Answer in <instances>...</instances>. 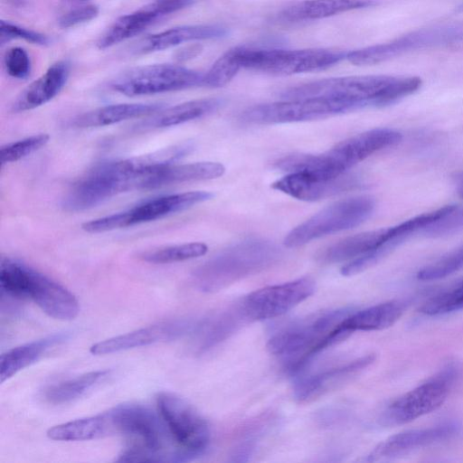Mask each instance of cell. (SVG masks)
Listing matches in <instances>:
<instances>
[{"label":"cell","mask_w":463,"mask_h":463,"mask_svg":"<svg viewBox=\"0 0 463 463\" xmlns=\"http://www.w3.org/2000/svg\"><path fill=\"white\" fill-rule=\"evenodd\" d=\"M109 374V370H97L57 383L46 390L45 399L56 405L71 402L105 380Z\"/></svg>","instance_id":"cell-32"},{"label":"cell","mask_w":463,"mask_h":463,"mask_svg":"<svg viewBox=\"0 0 463 463\" xmlns=\"http://www.w3.org/2000/svg\"><path fill=\"white\" fill-rule=\"evenodd\" d=\"M346 53L327 49H269L241 46V67L275 75H290L327 69Z\"/></svg>","instance_id":"cell-7"},{"label":"cell","mask_w":463,"mask_h":463,"mask_svg":"<svg viewBox=\"0 0 463 463\" xmlns=\"http://www.w3.org/2000/svg\"><path fill=\"white\" fill-rule=\"evenodd\" d=\"M242 319H247L241 306L236 310H228L216 316L197 320L194 336V347L197 353H203L236 330Z\"/></svg>","instance_id":"cell-28"},{"label":"cell","mask_w":463,"mask_h":463,"mask_svg":"<svg viewBox=\"0 0 463 463\" xmlns=\"http://www.w3.org/2000/svg\"><path fill=\"white\" fill-rule=\"evenodd\" d=\"M222 104L218 99H200L163 109L137 125V129L164 128L202 118L215 111Z\"/></svg>","instance_id":"cell-27"},{"label":"cell","mask_w":463,"mask_h":463,"mask_svg":"<svg viewBox=\"0 0 463 463\" xmlns=\"http://www.w3.org/2000/svg\"><path fill=\"white\" fill-rule=\"evenodd\" d=\"M99 9L96 5H87L68 11L58 19V25L62 29L78 26L93 20L98 16Z\"/></svg>","instance_id":"cell-41"},{"label":"cell","mask_w":463,"mask_h":463,"mask_svg":"<svg viewBox=\"0 0 463 463\" xmlns=\"http://www.w3.org/2000/svg\"><path fill=\"white\" fill-rule=\"evenodd\" d=\"M352 110L349 103L331 99H289L249 108L241 118L250 124H279L325 118Z\"/></svg>","instance_id":"cell-11"},{"label":"cell","mask_w":463,"mask_h":463,"mask_svg":"<svg viewBox=\"0 0 463 463\" xmlns=\"http://www.w3.org/2000/svg\"><path fill=\"white\" fill-rule=\"evenodd\" d=\"M278 258L279 250L273 244L244 241L198 267L192 275L193 284L203 292H214L269 267Z\"/></svg>","instance_id":"cell-5"},{"label":"cell","mask_w":463,"mask_h":463,"mask_svg":"<svg viewBox=\"0 0 463 463\" xmlns=\"http://www.w3.org/2000/svg\"><path fill=\"white\" fill-rule=\"evenodd\" d=\"M208 247L203 242H189L154 249L141 255L143 260L154 264H167L204 255Z\"/></svg>","instance_id":"cell-34"},{"label":"cell","mask_w":463,"mask_h":463,"mask_svg":"<svg viewBox=\"0 0 463 463\" xmlns=\"http://www.w3.org/2000/svg\"><path fill=\"white\" fill-rule=\"evenodd\" d=\"M463 229V208H455L442 218L431 223L423 232L432 236L449 234Z\"/></svg>","instance_id":"cell-40"},{"label":"cell","mask_w":463,"mask_h":463,"mask_svg":"<svg viewBox=\"0 0 463 463\" xmlns=\"http://www.w3.org/2000/svg\"><path fill=\"white\" fill-rule=\"evenodd\" d=\"M196 323L197 320L189 318L162 321L95 343L90 346V352L94 355H104L174 341L192 334Z\"/></svg>","instance_id":"cell-15"},{"label":"cell","mask_w":463,"mask_h":463,"mask_svg":"<svg viewBox=\"0 0 463 463\" xmlns=\"http://www.w3.org/2000/svg\"><path fill=\"white\" fill-rule=\"evenodd\" d=\"M156 403L159 416L177 445L178 462L203 454L211 439L205 419L184 399L173 392H158Z\"/></svg>","instance_id":"cell-6"},{"label":"cell","mask_w":463,"mask_h":463,"mask_svg":"<svg viewBox=\"0 0 463 463\" xmlns=\"http://www.w3.org/2000/svg\"><path fill=\"white\" fill-rule=\"evenodd\" d=\"M226 34L227 29L217 24L181 25L146 35L136 43L130 52L135 55L147 54L193 41L222 38Z\"/></svg>","instance_id":"cell-21"},{"label":"cell","mask_w":463,"mask_h":463,"mask_svg":"<svg viewBox=\"0 0 463 463\" xmlns=\"http://www.w3.org/2000/svg\"><path fill=\"white\" fill-rule=\"evenodd\" d=\"M463 308V279L429 298L420 307V312L436 316Z\"/></svg>","instance_id":"cell-35"},{"label":"cell","mask_w":463,"mask_h":463,"mask_svg":"<svg viewBox=\"0 0 463 463\" xmlns=\"http://www.w3.org/2000/svg\"><path fill=\"white\" fill-rule=\"evenodd\" d=\"M381 0H304L280 13L285 21L300 22L326 18L352 10L377 5Z\"/></svg>","instance_id":"cell-26"},{"label":"cell","mask_w":463,"mask_h":463,"mask_svg":"<svg viewBox=\"0 0 463 463\" xmlns=\"http://www.w3.org/2000/svg\"><path fill=\"white\" fill-rule=\"evenodd\" d=\"M455 377V368L448 366L425 383L393 401L383 411L384 426L408 423L439 408L447 399Z\"/></svg>","instance_id":"cell-12"},{"label":"cell","mask_w":463,"mask_h":463,"mask_svg":"<svg viewBox=\"0 0 463 463\" xmlns=\"http://www.w3.org/2000/svg\"><path fill=\"white\" fill-rule=\"evenodd\" d=\"M173 13L174 10L164 0H154L116 19L99 36L97 47L104 50L128 40L145 31L158 19Z\"/></svg>","instance_id":"cell-19"},{"label":"cell","mask_w":463,"mask_h":463,"mask_svg":"<svg viewBox=\"0 0 463 463\" xmlns=\"http://www.w3.org/2000/svg\"><path fill=\"white\" fill-rule=\"evenodd\" d=\"M70 75V63L65 60L52 63L43 74L30 83L12 103L11 111L24 112L36 109L57 96Z\"/></svg>","instance_id":"cell-22"},{"label":"cell","mask_w":463,"mask_h":463,"mask_svg":"<svg viewBox=\"0 0 463 463\" xmlns=\"http://www.w3.org/2000/svg\"><path fill=\"white\" fill-rule=\"evenodd\" d=\"M456 189L458 195L463 199V172H460L456 176Z\"/></svg>","instance_id":"cell-42"},{"label":"cell","mask_w":463,"mask_h":463,"mask_svg":"<svg viewBox=\"0 0 463 463\" xmlns=\"http://www.w3.org/2000/svg\"><path fill=\"white\" fill-rule=\"evenodd\" d=\"M113 432L128 437L136 446L170 461L169 454H164L165 424L148 407L138 403H123L106 412Z\"/></svg>","instance_id":"cell-13"},{"label":"cell","mask_w":463,"mask_h":463,"mask_svg":"<svg viewBox=\"0 0 463 463\" xmlns=\"http://www.w3.org/2000/svg\"><path fill=\"white\" fill-rule=\"evenodd\" d=\"M203 76L178 64H148L125 71L111 81L110 87L125 96H146L202 86Z\"/></svg>","instance_id":"cell-9"},{"label":"cell","mask_w":463,"mask_h":463,"mask_svg":"<svg viewBox=\"0 0 463 463\" xmlns=\"http://www.w3.org/2000/svg\"><path fill=\"white\" fill-rule=\"evenodd\" d=\"M367 354L351 362L331 367L298 380L294 387L299 402H312L350 382L374 361Z\"/></svg>","instance_id":"cell-18"},{"label":"cell","mask_w":463,"mask_h":463,"mask_svg":"<svg viewBox=\"0 0 463 463\" xmlns=\"http://www.w3.org/2000/svg\"><path fill=\"white\" fill-rule=\"evenodd\" d=\"M350 313L347 308L317 313L273 335L267 349L273 355L288 357L287 371L298 373L318 353L340 342L334 329Z\"/></svg>","instance_id":"cell-4"},{"label":"cell","mask_w":463,"mask_h":463,"mask_svg":"<svg viewBox=\"0 0 463 463\" xmlns=\"http://www.w3.org/2000/svg\"><path fill=\"white\" fill-rule=\"evenodd\" d=\"M0 31V43L2 44L14 39L24 40L39 45H47L50 43V38L47 35L8 21H1Z\"/></svg>","instance_id":"cell-39"},{"label":"cell","mask_w":463,"mask_h":463,"mask_svg":"<svg viewBox=\"0 0 463 463\" xmlns=\"http://www.w3.org/2000/svg\"><path fill=\"white\" fill-rule=\"evenodd\" d=\"M404 306L392 300L351 312L342 322V326L351 334L355 331H377L392 326L402 315Z\"/></svg>","instance_id":"cell-29"},{"label":"cell","mask_w":463,"mask_h":463,"mask_svg":"<svg viewBox=\"0 0 463 463\" xmlns=\"http://www.w3.org/2000/svg\"><path fill=\"white\" fill-rule=\"evenodd\" d=\"M374 205V200L367 195L336 202L295 227L286 236L284 244L297 248L313 240L354 228L370 217Z\"/></svg>","instance_id":"cell-8"},{"label":"cell","mask_w":463,"mask_h":463,"mask_svg":"<svg viewBox=\"0 0 463 463\" xmlns=\"http://www.w3.org/2000/svg\"><path fill=\"white\" fill-rule=\"evenodd\" d=\"M392 232V226L345 238L325 249L317 259L323 263L355 260L377 249L391 237Z\"/></svg>","instance_id":"cell-24"},{"label":"cell","mask_w":463,"mask_h":463,"mask_svg":"<svg viewBox=\"0 0 463 463\" xmlns=\"http://www.w3.org/2000/svg\"><path fill=\"white\" fill-rule=\"evenodd\" d=\"M316 290L310 278L268 286L246 296L241 307L248 320H267L280 317L308 298Z\"/></svg>","instance_id":"cell-14"},{"label":"cell","mask_w":463,"mask_h":463,"mask_svg":"<svg viewBox=\"0 0 463 463\" xmlns=\"http://www.w3.org/2000/svg\"><path fill=\"white\" fill-rule=\"evenodd\" d=\"M49 135L41 133L8 143L1 147V165L16 162L34 153L49 141Z\"/></svg>","instance_id":"cell-37"},{"label":"cell","mask_w":463,"mask_h":463,"mask_svg":"<svg viewBox=\"0 0 463 463\" xmlns=\"http://www.w3.org/2000/svg\"><path fill=\"white\" fill-rule=\"evenodd\" d=\"M392 128H374L344 140L319 155L294 154L278 160V167L288 173L305 172L323 178H336L374 153L402 140Z\"/></svg>","instance_id":"cell-2"},{"label":"cell","mask_w":463,"mask_h":463,"mask_svg":"<svg viewBox=\"0 0 463 463\" xmlns=\"http://www.w3.org/2000/svg\"><path fill=\"white\" fill-rule=\"evenodd\" d=\"M241 68V46H236L220 56L203 74V86L223 87L233 79Z\"/></svg>","instance_id":"cell-33"},{"label":"cell","mask_w":463,"mask_h":463,"mask_svg":"<svg viewBox=\"0 0 463 463\" xmlns=\"http://www.w3.org/2000/svg\"><path fill=\"white\" fill-rule=\"evenodd\" d=\"M213 197L205 191L171 194L146 200L131 208L84 222L82 230L99 233L153 222L182 212Z\"/></svg>","instance_id":"cell-10"},{"label":"cell","mask_w":463,"mask_h":463,"mask_svg":"<svg viewBox=\"0 0 463 463\" xmlns=\"http://www.w3.org/2000/svg\"><path fill=\"white\" fill-rule=\"evenodd\" d=\"M402 54L395 40L379 43L346 53L345 59L354 65H373Z\"/></svg>","instance_id":"cell-36"},{"label":"cell","mask_w":463,"mask_h":463,"mask_svg":"<svg viewBox=\"0 0 463 463\" xmlns=\"http://www.w3.org/2000/svg\"><path fill=\"white\" fill-rule=\"evenodd\" d=\"M67 332L57 333L14 347L1 354L0 382L3 383L18 372L37 362L48 350L68 340Z\"/></svg>","instance_id":"cell-23"},{"label":"cell","mask_w":463,"mask_h":463,"mask_svg":"<svg viewBox=\"0 0 463 463\" xmlns=\"http://www.w3.org/2000/svg\"><path fill=\"white\" fill-rule=\"evenodd\" d=\"M455 206L456 205L453 204L445 205L431 212L414 216L392 226V233L386 241L374 250L353 260L343 266L341 274L343 276H353L372 267L410 236L419 231H424L431 223L451 212Z\"/></svg>","instance_id":"cell-16"},{"label":"cell","mask_w":463,"mask_h":463,"mask_svg":"<svg viewBox=\"0 0 463 463\" xmlns=\"http://www.w3.org/2000/svg\"><path fill=\"white\" fill-rule=\"evenodd\" d=\"M110 433L112 429L104 412L52 426L46 435L52 440L83 441L103 438Z\"/></svg>","instance_id":"cell-30"},{"label":"cell","mask_w":463,"mask_h":463,"mask_svg":"<svg viewBox=\"0 0 463 463\" xmlns=\"http://www.w3.org/2000/svg\"><path fill=\"white\" fill-rule=\"evenodd\" d=\"M0 289L1 297L14 300H32L54 319L72 320L80 311L79 302L73 293L16 259H1Z\"/></svg>","instance_id":"cell-3"},{"label":"cell","mask_w":463,"mask_h":463,"mask_svg":"<svg viewBox=\"0 0 463 463\" xmlns=\"http://www.w3.org/2000/svg\"><path fill=\"white\" fill-rule=\"evenodd\" d=\"M455 424L406 430L381 442L368 456L367 460L376 461L398 457L411 450L449 439L458 432Z\"/></svg>","instance_id":"cell-20"},{"label":"cell","mask_w":463,"mask_h":463,"mask_svg":"<svg viewBox=\"0 0 463 463\" xmlns=\"http://www.w3.org/2000/svg\"><path fill=\"white\" fill-rule=\"evenodd\" d=\"M165 108L163 103H120L97 108L73 118L71 124L80 128L112 125L124 120L150 116Z\"/></svg>","instance_id":"cell-25"},{"label":"cell","mask_w":463,"mask_h":463,"mask_svg":"<svg viewBox=\"0 0 463 463\" xmlns=\"http://www.w3.org/2000/svg\"><path fill=\"white\" fill-rule=\"evenodd\" d=\"M3 65L5 72L17 80L27 79L32 71V61L28 52L22 47H11L4 54Z\"/></svg>","instance_id":"cell-38"},{"label":"cell","mask_w":463,"mask_h":463,"mask_svg":"<svg viewBox=\"0 0 463 463\" xmlns=\"http://www.w3.org/2000/svg\"><path fill=\"white\" fill-rule=\"evenodd\" d=\"M421 85L418 77L361 75L323 79L283 91L285 99L325 98L349 103L354 109L383 107L412 94Z\"/></svg>","instance_id":"cell-1"},{"label":"cell","mask_w":463,"mask_h":463,"mask_svg":"<svg viewBox=\"0 0 463 463\" xmlns=\"http://www.w3.org/2000/svg\"><path fill=\"white\" fill-rule=\"evenodd\" d=\"M397 41L402 53L460 43L463 41V23H449L419 29L397 38Z\"/></svg>","instance_id":"cell-31"},{"label":"cell","mask_w":463,"mask_h":463,"mask_svg":"<svg viewBox=\"0 0 463 463\" xmlns=\"http://www.w3.org/2000/svg\"><path fill=\"white\" fill-rule=\"evenodd\" d=\"M358 179L346 173L336 178H323L305 172H291L272 187L302 201H317L358 186Z\"/></svg>","instance_id":"cell-17"}]
</instances>
